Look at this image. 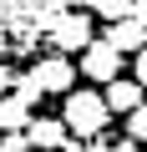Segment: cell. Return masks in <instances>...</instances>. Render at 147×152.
<instances>
[{"label": "cell", "instance_id": "obj_1", "mask_svg": "<svg viewBox=\"0 0 147 152\" xmlns=\"http://www.w3.org/2000/svg\"><path fill=\"white\" fill-rule=\"evenodd\" d=\"M61 117H66V127L76 132L81 142L102 137V132H107V122H112L107 91H66V107H61Z\"/></svg>", "mask_w": 147, "mask_h": 152}, {"label": "cell", "instance_id": "obj_2", "mask_svg": "<svg viewBox=\"0 0 147 152\" xmlns=\"http://www.w3.org/2000/svg\"><path fill=\"white\" fill-rule=\"evenodd\" d=\"M46 41H51L56 51H86V46L97 41V36H91V10H61V15L51 20Z\"/></svg>", "mask_w": 147, "mask_h": 152}, {"label": "cell", "instance_id": "obj_3", "mask_svg": "<svg viewBox=\"0 0 147 152\" xmlns=\"http://www.w3.org/2000/svg\"><path fill=\"white\" fill-rule=\"evenodd\" d=\"M122 56H127V51H122L117 41L97 36V41L81 51V76H86V81H102V86H107V81H117V76H122Z\"/></svg>", "mask_w": 147, "mask_h": 152}, {"label": "cell", "instance_id": "obj_4", "mask_svg": "<svg viewBox=\"0 0 147 152\" xmlns=\"http://www.w3.org/2000/svg\"><path fill=\"white\" fill-rule=\"evenodd\" d=\"M31 76L41 81V91H46V96H66V91H76V66L66 61V51H61V56L36 61V66H31Z\"/></svg>", "mask_w": 147, "mask_h": 152}, {"label": "cell", "instance_id": "obj_5", "mask_svg": "<svg viewBox=\"0 0 147 152\" xmlns=\"http://www.w3.org/2000/svg\"><path fill=\"white\" fill-rule=\"evenodd\" d=\"M31 147L36 152H61L66 142H71V127H66V117H31Z\"/></svg>", "mask_w": 147, "mask_h": 152}, {"label": "cell", "instance_id": "obj_6", "mask_svg": "<svg viewBox=\"0 0 147 152\" xmlns=\"http://www.w3.org/2000/svg\"><path fill=\"white\" fill-rule=\"evenodd\" d=\"M102 91H107V107L127 117V112H137V107H142V91H147V86L137 81V76H117V81H107Z\"/></svg>", "mask_w": 147, "mask_h": 152}, {"label": "cell", "instance_id": "obj_7", "mask_svg": "<svg viewBox=\"0 0 147 152\" xmlns=\"http://www.w3.org/2000/svg\"><path fill=\"white\" fill-rule=\"evenodd\" d=\"M107 41H117L127 56H137V51L147 46V26H142V20H132V15H122V20H107Z\"/></svg>", "mask_w": 147, "mask_h": 152}, {"label": "cell", "instance_id": "obj_8", "mask_svg": "<svg viewBox=\"0 0 147 152\" xmlns=\"http://www.w3.org/2000/svg\"><path fill=\"white\" fill-rule=\"evenodd\" d=\"M31 127V102L20 91H5L0 96V132H26Z\"/></svg>", "mask_w": 147, "mask_h": 152}, {"label": "cell", "instance_id": "obj_9", "mask_svg": "<svg viewBox=\"0 0 147 152\" xmlns=\"http://www.w3.org/2000/svg\"><path fill=\"white\" fill-rule=\"evenodd\" d=\"M91 5V15H102V20H122V15H132V0H86Z\"/></svg>", "mask_w": 147, "mask_h": 152}, {"label": "cell", "instance_id": "obj_10", "mask_svg": "<svg viewBox=\"0 0 147 152\" xmlns=\"http://www.w3.org/2000/svg\"><path fill=\"white\" fill-rule=\"evenodd\" d=\"M127 137H132V142H147V102H142L137 112H127Z\"/></svg>", "mask_w": 147, "mask_h": 152}, {"label": "cell", "instance_id": "obj_11", "mask_svg": "<svg viewBox=\"0 0 147 152\" xmlns=\"http://www.w3.org/2000/svg\"><path fill=\"white\" fill-rule=\"evenodd\" d=\"M0 152H36L31 132H0Z\"/></svg>", "mask_w": 147, "mask_h": 152}, {"label": "cell", "instance_id": "obj_12", "mask_svg": "<svg viewBox=\"0 0 147 152\" xmlns=\"http://www.w3.org/2000/svg\"><path fill=\"white\" fill-rule=\"evenodd\" d=\"M132 76H137V81H142V86H147V46H142V51H137V56H132Z\"/></svg>", "mask_w": 147, "mask_h": 152}, {"label": "cell", "instance_id": "obj_13", "mask_svg": "<svg viewBox=\"0 0 147 152\" xmlns=\"http://www.w3.org/2000/svg\"><path fill=\"white\" fill-rule=\"evenodd\" d=\"M15 81H20V76H15V71H10V66H0V96H5V91H10V86H15Z\"/></svg>", "mask_w": 147, "mask_h": 152}, {"label": "cell", "instance_id": "obj_14", "mask_svg": "<svg viewBox=\"0 0 147 152\" xmlns=\"http://www.w3.org/2000/svg\"><path fill=\"white\" fill-rule=\"evenodd\" d=\"M102 152H142V142H132V137H127V142H117V147H102Z\"/></svg>", "mask_w": 147, "mask_h": 152}, {"label": "cell", "instance_id": "obj_15", "mask_svg": "<svg viewBox=\"0 0 147 152\" xmlns=\"http://www.w3.org/2000/svg\"><path fill=\"white\" fill-rule=\"evenodd\" d=\"M132 20H142V26H147V0H132Z\"/></svg>", "mask_w": 147, "mask_h": 152}, {"label": "cell", "instance_id": "obj_16", "mask_svg": "<svg viewBox=\"0 0 147 152\" xmlns=\"http://www.w3.org/2000/svg\"><path fill=\"white\" fill-rule=\"evenodd\" d=\"M0 51H5V31H0Z\"/></svg>", "mask_w": 147, "mask_h": 152}, {"label": "cell", "instance_id": "obj_17", "mask_svg": "<svg viewBox=\"0 0 147 152\" xmlns=\"http://www.w3.org/2000/svg\"><path fill=\"white\" fill-rule=\"evenodd\" d=\"M61 152H66V147H61Z\"/></svg>", "mask_w": 147, "mask_h": 152}]
</instances>
